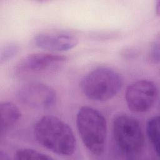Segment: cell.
Instances as JSON below:
<instances>
[{"instance_id": "4fadbf2b", "label": "cell", "mask_w": 160, "mask_h": 160, "mask_svg": "<svg viewBox=\"0 0 160 160\" xmlns=\"http://www.w3.org/2000/svg\"><path fill=\"white\" fill-rule=\"evenodd\" d=\"M149 59L154 64L159 62V41H154L151 46L149 52Z\"/></svg>"}, {"instance_id": "9c48e42d", "label": "cell", "mask_w": 160, "mask_h": 160, "mask_svg": "<svg viewBox=\"0 0 160 160\" xmlns=\"http://www.w3.org/2000/svg\"><path fill=\"white\" fill-rule=\"evenodd\" d=\"M0 135L1 138L12 128L21 118L19 108L12 102L5 101L0 105Z\"/></svg>"}, {"instance_id": "52a82bcc", "label": "cell", "mask_w": 160, "mask_h": 160, "mask_svg": "<svg viewBox=\"0 0 160 160\" xmlns=\"http://www.w3.org/2000/svg\"><path fill=\"white\" fill-rule=\"evenodd\" d=\"M158 96V88L151 81L139 80L129 85L125 99L129 109L135 112H144L154 104Z\"/></svg>"}, {"instance_id": "8fae6325", "label": "cell", "mask_w": 160, "mask_h": 160, "mask_svg": "<svg viewBox=\"0 0 160 160\" xmlns=\"http://www.w3.org/2000/svg\"><path fill=\"white\" fill-rule=\"evenodd\" d=\"M16 159H52L51 156L30 148H21L16 151L14 154Z\"/></svg>"}, {"instance_id": "8992f818", "label": "cell", "mask_w": 160, "mask_h": 160, "mask_svg": "<svg viewBox=\"0 0 160 160\" xmlns=\"http://www.w3.org/2000/svg\"><path fill=\"white\" fill-rule=\"evenodd\" d=\"M67 60L66 57L48 52H36L22 58L14 68V74L24 77L48 72L58 68Z\"/></svg>"}, {"instance_id": "5b68a950", "label": "cell", "mask_w": 160, "mask_h": 160, "mask_svg": "<svg viewBox=\"0 0 160 160\" xmlns=\"http://www.w3.org/2000/svg\"><path fill=\"white\" fill-rule=\"evenodd\" d=\"M19 102L28 107L46 109L52 107L56 101L54 89L42 82L31 81L21 86L17 91Z\"/></svg>"}, {"instance_id": "ba28073f", "label": "cell", "mask_w": 160, "mask_h": 160, "mask_svg": "<svg viewBox=\"0 0 160 160\" xmlns=\"http://www.w3.org/2000/svg\"><path fill=\"white\" fill-rule=\"evenodd\" d=\"M78 37L64 31L43 32L36 34L34 44L38 48L51 51H65L74 48L78 43Z\"/></svg>"}, {"instance_id": "7a4b0ae2", "label": "cell", "mask_w": 160, "mask_h": 160, "mask_svg": "<svg viewBox=\"0 0 160 160\" xmlns=\"http://www.w3.org/2000/svg\"><path fill=\"white\" fill-rule=\"evenodd\" d=\"M123 78L109 67L96 68L84 75L79 82L82 92L89 99L104 101L114 98L121 89Z\"/></svg>"}, {"instance_id": "9a60e30c", "label": "cell", "mask_w": 160, "mask_h": 160, "mask_svg": "<svg viewBox=\"0 0 160 160\" xmlns=\"http://www.w3.org/2000/svg\"><path fill=\"white\" fill-rule=\"evenodd\" d=\"M159 1H158V4H157V8H156V11H157V14L158 15H159V6H160V5H159Z\"/></svg>"}, {"instance_id": "277c9868", "label": "cell", "mask_w": 160, "mask_h": 160, "mask_svg": "<svg viewBox=\"0 0 160 160\" xmlns=\"http://www.w3.org/2000/svg\"><path fill=\"white\" fill-rule=\"evenodd\" d=\"M112 134L116 148L124 156L139 154L144 146V136L139 122L126 114L116 116L112 122Z\"/></svg>"}, {"instance_id": "30bf717a", "label": "cell", "mask_w": 160, "mask_h": 160, "mask_svg": "<svg viewBox=\"0 0 160 160\" xmlns=\"http://www.w3.org/2000/svg\"><path fill=\"white\" fill-rule=\"evenodd\" d=\"M146 132L155 152L158 156H159L160 143L159 116H154L148 120L146 126Z\"/></svg>"}, {"instance_id": "6da1fadb", "label": "cell", "mask_w": 160, "mask_h": 160, "mask_svg": "<svg viewBox=\"0 0 160 160\" xmlns=\"http://www.w3.org/2000/svg\"><path fill=\"white\" fill-rule=\"evenodd\" d=\"M34 134L39 144L58 154L71 156L76 150V140L72 129L56 116L41 118L35 124Z\"/></svg>"}, {"instance_id": "5bb4252c", "label": "cell", "mask_w": 160, "mask_h": 160, "mask_svg": "<svg viewBox=\"0 0 160 160\" xmlns=\"http://www.w3.org/2000/svg\"><path fill=\"white\" fill-rule=\"evenodd\" d=\"M138 55V51L134 49L129 48L123 50L122 52V56L126 58H132Z\"/></svg>"}, {"instance_id": "7c38bea8", "label": "cell", "mask_w": 160, "mask_h": 160, "mask_svg": "<svg viewBox=\"0 0 160 160\" xmlns=\"http://www.w3.org/2000/svg\"><path fill=\"white\" fill-rule=\"evenodd\" d=\"M19 47L15 42H9L1 47L0 54V64L6 62L14 58L19 52Z\"/></svg>"}, {"instance_id": "3957f363", "label": "cell", "mask_w": 160, "mask_h": 160, "mask_svg": "<svg viewBox=\"0 0 160 160\" xmlns=\"http://www.w3.org/2000/svg\"><path fill=\"white\" fill-rule=\"evenodd\" d=\"M76 125L86 148L94 155H101L107 136V123L103 114L92 107L82 106L76 115Z\"/></svg>"}]
</instances>
